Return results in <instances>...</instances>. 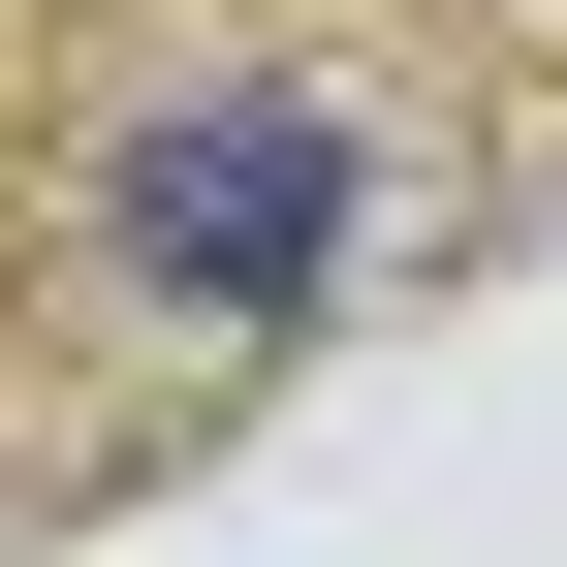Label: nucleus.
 <instances>
[{"mask_svg": "<svg viewBox=\"0 0 567 567\" xmlns=\"http://www.w3.org/2000/svg\"><path fill=\"white\" fill-rule=\"evenodd\" d=\"M316 252H347V95L316 63H189V95H126V158H95V284L126 316H316Z\"/></svg>", "mask_w": 567, "mask_h": 567, "instance_id": "f257e3e1", "label": "nucleus"}]
</instances>
